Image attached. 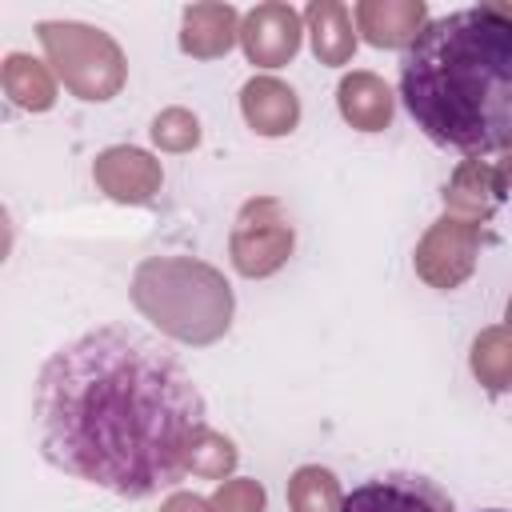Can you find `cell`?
<instances>
[{
  "label": "cell",
  "instance_id": "1",
  "mask_svg": "<svg viewBox=\"0 0 512 512\" xmlns=\"http://www.w3.org/2000/svg\"><path fill=\"white\" fill-rule=\"evenodd\" d=\"M32 424L56 472L148 500L188 476L208 404L160 340L132 324H96L40 364Z\"/></svg>",
  "mask_w": 512,
  "mask_h": 512
},
{
  "label": "cell",
  "instance_id": "2",
  "mask_svg": "<svg viewBox=\"0 0 512 512\" xmlns=\"http://www.w3.org/2000/svg\"><path fill=\"white\" fill-rule=\"evenodd\" d=\"M400 100L416 128L452 152L512 148V4L436 16L400 56Z\"/></svg>",
  "mask_w": 512,
  "mask_h": 512
},
{
  "label": "cell",
  "instance_id": "3",
  "mask_svg": "<svg viewBox=\"0 0 512 512\" xmlns=\"http://www.w3.org/2000/svg\"><path fill=\"white\" fill-rule=\"evenodd\" d=\"M128 292L152 328L192 348L224 340L236 316L232 284L216 264L196 256H144Z\"/></svg>",
  "mask_w": 512,
  "mask_h": 512
},
{
  "label": "cell",
  "instance_id": "4",
  "mask_svg": "<svg viewBox=\"0 0 512 512\" xmlns=\"http://www.w3.org/2000/svg\"><path fill=\"white\" fill-rule=\"evenodd\" d=\"M40 48L56 80L80 100H112L128 80V60L120 44L84 20H40Z\"/></svg>",
  "mask_w": 512,
  "mask_h": 512
},
{
  "label": "cell",
  "instance_id": "5",
  "mask_svg": "<svg viewBox=\"0 0 512 512\" xmlns=\"http://www.w3.org/2000/svg\"><path fill=\"white\" fill-rule=\"evenodd\" d=\"M296 248V228L288 208L276 196H252L240 204L232 232H228V256L232 268L248 280H264L288 264Z\"/></svg>",
  "mask_w": 512,
  "mask_h": 512
},
{
  "label": "cell",
  "instance_id": "6",
  "mask_svg": "<svg viewBox=\"0 0 512 512\" xmlns=\"http://www.w3.org/2000/svg\"><path fill=\"white\" fill-rule=\"evenodd\" d=\"M480 244H484V224L460 220V216H440L424 228V236L416 240L412 252V268L428 288L452 292L460 288L480 260Z\"/></svg>",
  "mask_w": 512,
  "mask_h": 512
},
{
  "label": "cell",
  "instance_id": "7",
  "mask_svg": "<svg viewBox=\"0 0 512 512\" xmlns=\"http://www.w3.org/2000/svg\"><path fill=\"white\" fill-rule=\"evenodd\" d=\"M340 512H456L452 496L420 472H384L356 484Z\"/></svg>",
  "mask_w": 512,
  "mask_h": 512
},
{
  "label": "cell",
  "instance_id": "8",
  "mask_svg": "<svg viewBox=\"0 0 512 512\" xmlns=\"http://www.w3.org/2000/svg\"><path fill=\"white\" fill-rule=\"evenodd\" d=\"M304 40V16L284 0H264L240 20V48L256 68H284Z\"/></svg>",
  "mask_w": 512,
  "mask_h": 512
},
{
  "label": "cell",
  "instance_id": "9",
  "mask_svg": "<svg viewBox=\"0 0 512 512\" xmlns=\"http://www.w3.org/2000/svg\"><path fill=\"white\" fill-rule=\"evenodd\" d=\"M96 188L116 204H152L164 184V168L152 152L136 144H108L92 160Z\"/></svg>",
  "mask_w": 512,
  "mask_h": 512
},
{
  "label": "cell",
  "instance_id": "10",
  "mask_svg": "<svg viewBox=\"0 0 512 512\" xmlns=\"http://www.w3.org/2000/svg\"><path fill=\"white\" fill-rule=\"evenodd\" d=\"M508 200V184L500 176L496 164H488L484 156H468L456 164V172L444 184V212L484 224L500 204Z\"/></svg>",
  "mask_w": 512,
  "mask_h": 512
},
{
  "label": "cell",
  "instance_id": "11",
  "mask_svg": "<svg viewBox=\"0 0 512 512\" xmlns=\"http://www.w3.org/2000/svg\"><path fill=\"white\" fill-rule=\"evenodd\" d=\"M240 12L220 0H200L180 12V52L192 60H216L228 56L232 44H240Z\"/></svg>",
  "mask_w": 512,
  "mask_h": 512
},
{
  "label": "cell",
  "instance_id": "12",
  "mask_svg": "<svg viewBox=\"0 0 512 512\" xmlns=\"http://www.w3.org/2000/svg\"><path fill=\"white\" fill-rule=\"evenodd\" d=\"M352 20L372 48H408L428 24V4L424 0H360L352 8Z\"/></svg>",
  "mask_w": 512,
  "mask_h": 512
},
{
  "label": "cell",
  "instance_id": "13",
  "mask_svg": "<svg viewBox=\"0 0 512 512\" xmlns=\"http://www.w3.org/2000/svg\"><path fill=\"white\" fill-rule=\"evenodd\" d=\"M240 116L256 136H288L300 124V96L280 76H252L240 88Z\"/></svg>",
  "mask_w": 512,
  "mask_h": 512
},
{
  "label": "cell",
  "instance_id": "14",
  "mask_svg": "<svg viewBox=\"0 0 512 512\" xmlns=\"http://www.w3.org/2000/svg\"><path fill=\"white\" fill-rule=\"evenodd\" d=\"M336 108H340L344 124H352L356 132H384L392 124L396 96L384 84V76H376L368 68H352L336 84Z\"/></svg>",
  "mask_w": 512,
  "mask_h": 512
},
{
  "label": "cell",
  "instance_id": "15",
  "mask_svg": "<svg viewBox=\"0 0 512 512\" xmlns=\"http://www.w3.org/2000/svg\"><path fill=\"white\" fill-rule=\"evenodd\" d=\"M304 32H308L320 64L340 68L356 52V24H352L348 4H340V0H312L304 8Z\"/></svg>",
  "mask_w": 512,
  "mask_h": 512
},
{
  "label": "cell",
  "instance_id": "16",
  "mask_svg": "<svg viewBox=\"0 0 512 512\" xmlns=\"http://www.w3.org/2000/svg\"><path fill=\"white\" fill-rule=\"evenodd\" d=\"M0 84L4 96L24 112H48L56 104V72L48 60H36L28 52H8L0 60Z\"/></svg>",
  "mask_w": 512,
  "mask_h": 512
},
{
  "label": "cell",
  "instance_id": "17",
  "mask_svg": "<svg viewBox=\"0 0 512 512\" xmlns=\"http://www.w3.org/2000/svg\"><path fill=\"white\" fill-rule=\"evenodd\" d=\"M468 368L484 392H492V396L512 392V332L504 324L480 328L472 340V352H468Z\"/></svg>",
  "mask_w": 512,
  "mask_h": 512
},
{
  "label": "cell",
  "instance_id": "18",
  "mask_svg": "<svg viewBox=\"0 0 512 512\" xmlns=\"http://www.w3.org/2000/svg\"><path fill=\"white\" fill-rule=\"evenodd\" d=\"M344 492L332 468L320 464H300L288 476V508L292 512H340Z\"/></svg>",
  "mask_w": 512,
  "mask_h": 512
},
{
  "label": "cell",
  "instance_id": "19",
  "mask_svg": "<svg viewBox=\"0 0 512 512\" xmlns=\"http://www.w3.org/2000/svg\"><path fill=\"white\" fill-rule=\"evenodd\" d=\"M236 460H240L236 444H232L224 432L204 428V432H200V440H196V448H192L188 472H192V476H200V480H224V476H232Z\"/></svg>",
  "mask_w": 512,
  "mask_h": 512
},
{
  "label": "cell",
  "instance_id": "20",
  "mask_svg": "<svg viewBox=\"0 0 512 512\" xmlns=\"http://www.w3.org/2000/svg\"><path fill=\"white\" fill-rule=\"evenodd\" d=\"M148 132H152V144L160 152H192L200 144V116L180 108V104H172V108L156 112Z\"/></svg>",
  "mask_w": 512,
  "mask_h": 512
},
{
  "label": "cell",
  "instance_id": "21",
  "mask_svg": "<svg viewBox=\"0 0 512 512\" xmlns=\"http://www.w3.org/2000/svg\"><path fill=\"white\" fill-rule=\"evenodd\" d=\"M208 500H212V512H264L268 508V492L252 476H228V480H220Z\"/></svg>",
  "mask_w": 512,
  "mask_h": 512
},
{
  "label": "cell",
  "instance_id": "22",
  "mask_svg": "<svg viewBox=\"0 0 512 512\" xmlns=\"http://www.w3.org/2000/svg\"><path fill=\"white\" fill-rule=\"evenodd\" d=\"M160 512H212V500H204V496H196V492H172V496L160 504Z\"/></svg>",
  "mask_w": 512,
  "mask_h": 512
},
{
  "label": "cell",
  "instance_id": "23",
  "mask_svg": "<svg viewBox=\"0 0 512 512\" xmlns=\"http://www.w3.org/2000/svg\"><path fill=\"white\" fill-rule=\"evenodd\" d=\"M496 168H500V176H504V184H508V188H512V148H508V152H504V160H500V164H496Z\"/></svg>",
  "mask_w": 512,
  "mask_h": 512
},
{
  "label": "cell",
  "instance_id": "24",
  "mask_svg": "<svg viewBox=\"0 0 512 512\" xmlns=\"http://www.w3.org/2000/svg\"><path fill=\"white\" fill-rule=\"evenodd\" d=\"M504 328L512 332V296H508V304H504Z\"/></svg>",
  "mask_w": 512,
  "mask_h": 512
},
{
  "label": "cell",
  "instance_id": "25",
  "mask_svg": "<svg viewBox=\"0 0 512 512\" xmlns=\"http://www.w3.org/2000/svg\"><path fill=\"white\" fill-rule=\"evenodd\" d=\"M484 512H504V508H484Z\"/></svg>",
  "mask_w": 512,
  "mask_h": 512
}]
</instances>
